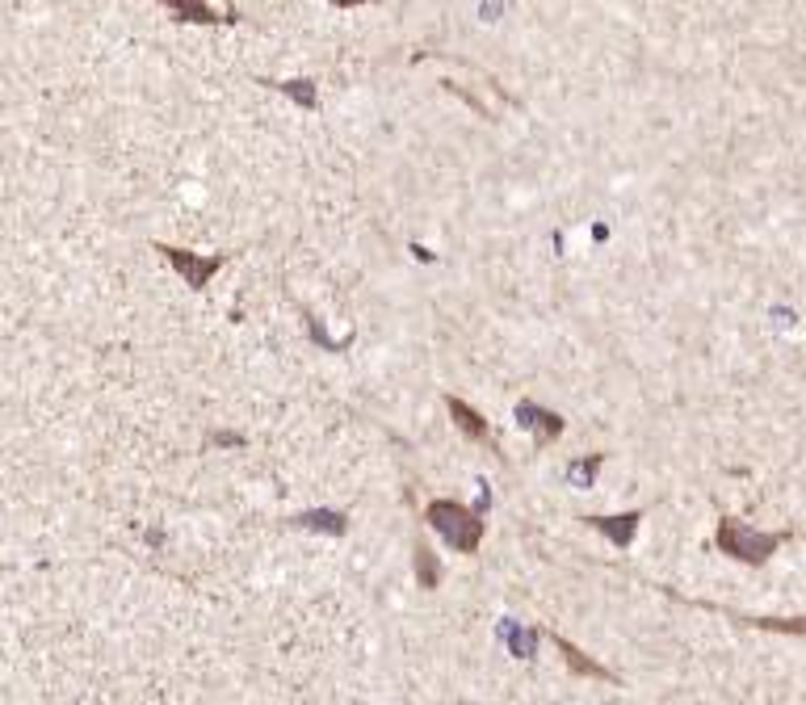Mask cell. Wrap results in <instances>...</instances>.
Instances as JSON below:
<instances>
[{
	"instance_id": "obj_12",
	"label": "cell",
	"mask_w": 806,
	"mask_h": 705,
	"mask_svg": "<svg viewBox=\"0 0 806 705\" xmlns=\"http://www.w3.org/2000/svg\"><path fill=\"white\" fill-rule=\"evenodd\" d=\"M600 462H605V454H592V457H580V462H571V466H567V483H571V487H592V479H597Z\"/></svg>"
},
{
	"instance_id": "obj_11",
	"label": "cell",
	"mask_w": 806,
	"mask_h": 705,
	"mask_svg": "<svg viewBox=\"0 0 806 705\" xmlns=\"http://www.w3.org/2000/svg\"><path fill=\"white\" fill-rule=\"evenodd\" d=\"M416 580L420 588H437L441 583V567H437V554L424 546V541H416Z\"/></svg>"
},
{
	"instance_id": "obj_14",
	"label": "cell",
	"mask_w": 806,
	"mask_h": 705,
	"mask_svg": "<svg viewBox=\"0 0 806 705\" xmlns=\"http://www.w3.org/2000/svg\"><path fill=\"white\" fill-rule=\"evenodd\" d=\"M538 634H542V630H513V634H508V647H513L516 659H533V650H538Z\"/></svg>"
},
{
	"instance_id": "obj_7",
	"label": "cell",
	"mask_w": 806,
	"mask_h": 705,
	"mask_svg": "<svg viewBox=\"0 0 806 705\" xmlns=\"http://www.w3.org/2000/svg\"><path fill=\"white\" fill-rule=\"evenodd\" d=\"M445 407H449V415H454V424H458V429L466 432L471 441H479V445H487V449H496V454H500V445H496L491 429H487V420H483V415H479V412H474L471 403H462V399H454V395H449V399H445Z\"/></svg>"
},
{
	"instance_id": "obj_3",
	"label": "cell",
	"mask_w": 806,
	"mask_h": 705,
	"mask_svg": "<svg viewBox=\"0 0 806 705\" xmlns=\"http://www.w3.org/2000/svg\"><path fill=\"white\" fill-rule=\"evenodd\" d=\"M155 252H164L168 264L177 269V273L185 277V286H194V290H206L210 286V277L222 269V252H210V256H197V252L189 248H172V244H155Z\"/></svg>"
},
{
	"instance_id": "obj_4",
	"label": "cell",
	"mask_w": 806,
	"mask_h": 705,
	"mask_svg": "<svg viewBox=\"0 0 806 705\" xmlns=\"http://www.w3.org/2000/svg\"><path fill=\"white\" fill-rule=\"evenodd\" d=\"M516 424L533 432V441L538 445H550L558 432H563V415L542 407V403H533V399H521L516 403Z\"/></svg>"
},
{
	"instance_id": "obj_15",
	"label": "cell",
	"mask_w": 806,
	"mask_h": 705,
	"mask_svg": "<svg viewBox=\"0 0 806 705\" xmlns=\"http://www.w3.org/2000/svg\"><path fill=\"white\" fill-rule=\"evenodd\" d=\"M210 445H244V437H239V432H214Z\"/></svg>"
},
{
	"instance_id": "obj_8",
	"label": "cell",
	"mask_w": 806,
	"mask_h": 705,
	"mask_svg": "<svg viewBox=\"0 0 806 705\" xmlns=\"http://www.w3.org/2000/svg\"><path fill=\"white\" fill-rule=\"evenodd\" d=\"M294 525H298V529H320V533L340 538V533L348 529V516H345V512H332V508H311V512H298V516H294Z\"/></svg>"
},
{
	"instance_id": "obj_13",
	"label": "cell",
	"mask_w": 806,
	"mask_h": 705,
	"mask_svg": "<svg viewBox=\"0 0 806 705\" xmlns=\"http://www.w3.org/2000/svg\"><path fill=\"white\" fill-rule=\"evenodd\" d=\"M273 88H281L286 97H294L303 110H320V93H315L311 80H286V84H273Z\"/></svg>"
},
{
	"instance_id": "obj_6",
	"label": "cell",
	"mask_w": 806,
	"mask_h": 705,
	"mask_svg": "<svg viewBox=\"0 0 806 705\" xmlns=\"http://www.w3.org/2000/svg\"><path fill=\"white\" fill-rule=\"evenodd\" d=\"M555 638V650L558 655H563V664H567V672L571 676H588V680H605V684H613V672L605 664H597V659H592V655H584V650L575 647V642H567V638L563 634H550Z\"/></svg>"
},
{
	"instance_id": "obj_9",
	"label": "cell",
	"mask_w": 806,
	"mask_h": 705,
	"mask_svg": "<svg viewBox=\"0 0 806 705\" xmlns=\"http://www.w3.org/2000/svg\"><path fill=\"white\" fill-rule=\"evenodd\" d=\"M160 4H168L181 21H197V26H214L219 21V13L210 9L206 0H160Z\"/></svg>"
},
{
	"instance_id": "obj_1",
	"label": "cell",
	"mask_w": 806,
	"mask_h": 705,
	"mask_svg": "<svg viewBox=\"0 0 806 705\" xmlns=\"http://www.w3.org/2000/svg\"><path fill=\"white\" fill-rule=\"evenodd\" d=\"M424 521L441 533L445 546H454L458 554H474L479 550V541H483V533H487L483 512L466 508V504H458V499H445V496L424 504Z\"/></svg>"
},
{
	"instance_id": "obj_5",
	"label": "cell",
	"mask_w": 806,
	"mask_h": 705,
	"mask_svg": "<svg viewBox=\"0 0 806 705\" xmlns=\"http://www.w3.org/2000/svg\"><path fill=\"white\" fill-rule=\"evenodd\" d=\"M580 521H584V525H592L597 533H605V538H609L617 550H625V546L634 541V533H639L642 512L630 508V512H617V516H580Z\"/></svg>"
},
{
	"instance_id": "obj_16",
	"label": "cell",
	"mask_w": 806,
	"mask_h": 705,
	"mask_svg": "<svg viewBox=\"0 0 806 705\" xmlns=\"http://www.w3.org/2000/svg\"><path fill=\"white\" fill-rule=\"evenodd\" d=\"M332 4H340V9H353V4H365V0H332Z\"/></svg>"
},
{
	"instance_id": "obj_2",
	"label": "cell",
	"mask_w": 806,
	"mask_h": 705,
	"mask_svg": "<svg viewBox=\"0 0 806 705\" xmlns=\"http://www.w3.org/2000/svg\"><path fill=\"white\" fill-rule=\"evenodd\" d=\"M785 538H790V533H760V529L743 525L739 516H723V521H718V533H714L718 550L739 558V563H748V567L768 563V558L781 550V541Z\"/></svg>"
},
{
	"instance_id": "obj_10",
	"label": "cell",
	"mask_w": 806,
	"mask_h": 705,
	"mask_svg": "<svg viewBox=\"0 0 806 705\" xmlns=\"http://www.w3.org/2000/svg\"><path fill=\"white\" fill-rule=\"evenodd\" d=\"M735 622L756 625V630H773V634L806 638V617H735Z\"/></svg>"
}]
</instances>
